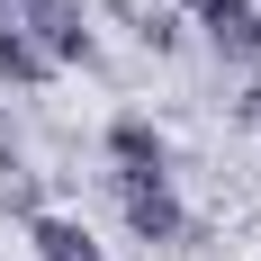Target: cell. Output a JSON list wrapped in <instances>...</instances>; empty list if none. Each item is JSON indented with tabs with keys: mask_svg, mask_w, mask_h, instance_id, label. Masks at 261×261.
<instances>
[{
	"mask_svg": "<svg viewBox=\"0 0 261 261\" xmlns=\"http://www.w3.org/2000/svg\"><path fill=\"white\" fill-rule=\"evenodd\" d=\"M9 27H27L54 63H99V36H90L81 0H9Z\"/></svg>",
	"mask_w": 261,
	"mask_h": 261,
	"instance_id": "obj_1",
	"label": "cell"
},
{
	"mask_svg": "<svg viewBox=\"0 0 261 261\" xmlns=\"http://www.w3.org/2000/svg\"><path fill=\"white\" fill-rule=\"evenodd\" d=\"M117 216H126V234L153 243V252L189 234V207H180V189H171V180H117Z\"/></svg>",
	"mask_w": 261,
	"mask_h": 261,
	"instance_id": "obj_2",
	"label": "cell"
},
{
	"mask_svg": "<svg viewBox=\"0 0 261 261\" xmlns=\"http://www.w3.org/2000/svg\"><path fill=\"white\" fill-rule=\"evenodd\" d=\"M189 27H207V45L225 63H261V9L252 0H171Z\"/></svg>",
	"mask_w": 261,
	"mask_h": 261,
	"instance_id": "obj_3",
	"label": "cell"
},
{
	"mask_svg": "<svg viewBox=\"0 0 261 261\" xmlns=\"http://www.w3.org/2000/svg\"><path fill=\"white\" fill-rule=\"evenodd\" d=\"M108 162H117V180H171V144L144 108H117L108 117Z\"/></svg>",
	"mask_w": 261,
	"mask_h": 261,
	"instance_id": "obj_4",
	"label": "cell"
},
{
	"mask_svg": "<svg viewBox=\"0 0 261 261\" xmlns=\"http://www.w3.org/2000/svg\"><path fill=\"white\" fill-rule=\"evenodd\" d=\"M27 243H36V261H108L99 252V234H90V225H81V216H27Z\"/></svg>",
	"mask_w": 261,
	"mask_h": 261,
	"instance_id": "obj_5",
	"label": "cell"
},
{
	"mask_svg": "<svg viewBox=\"0 0 261 261\" xmlns=\"http://www.w3.org/2000/svg\"><path fill=\"white\" fill-rule=\"evenodd\" d=\"M54 72H63V63H54V54L36 45L27 27H9V18H0V81H9V90H45Z\"/></svg>",
	"mask_w": 261,
	"mask_h": 261,
	"instance_id": "obj_6",
	"label": "cell"
},
{
	"mask_svg": "<svg viewBox=\"0 0 261 261\" xmlns=\"http://www.w3.org/2000/svg\"><path fill=\"white\" fill-rule=\"evenodd\" d=\"M243 108H261V81H252V99H243Z\"/></svg>",
	"mask_w": 261,
	"mask_h": 261,
	"instance_id": "obj_7",
	"label": "cell"
}]
</instances>
